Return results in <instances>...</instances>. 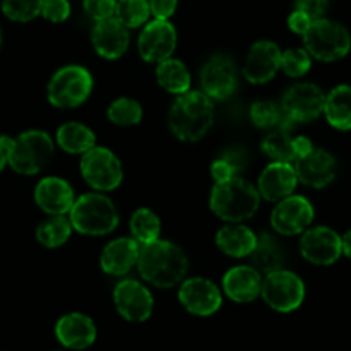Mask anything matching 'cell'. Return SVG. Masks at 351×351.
I'll use <instances>...</instances> for the list:
<instances>
[{
	"label": "cell",
	"instance_id": "cell-36",
	"mask_svg": "<svg viewBox=\"0 0 351 351\" xmlns=\"http://www.w3.org/2000/svg\"><path fill=\"white\" fill-rule=\"evenodd\" d=\"M43 0H2V11L11 21L28 23L42 14Z\"/></svg>",
	"mask_w": 351,
	"mask_h": 351
},
{
	"label": "cell",
	"instance_id": "cell-4",
	"mask_svg": "<svg viewBox=\"0 0 351 351\" xmlns=\"http://www.w3.org/2000/svg\"><path fill=\"white\" fill-rule=\"evenodd\" d=\"M258 205V190L239 176L226 183H215L212 188L210 208L222 221L241 222L252 219Z\"/></svg>",
	"mask_w": 351,
	"mask_h": 351
},
{
	"label": "cell",
	"instance_id": "cell-12",
	"mask_svg": "<svg viewBox=\"0 0 351 351\" xmlns=\"http://www.w3.org/2000/svg\"><path fill=\"white\" fill-rule=\"evenodd\" d=\"M313 207L305 197L289 195L278 202L271 214L272 229L279 234L295 236L305 232L313 221Z\"/></svg>",
	"mask_w": 351,
	"mask_h": 351
},
{
	"label": "cell",
	"instance_id": "cell-29",
	"mask_svg": "<svg viewBox=\"0 0 351 351\" xmlns=\"http://www.w3.org/2000/svg\"><path fill=\"white\" fill-rule=\"evenodd\" d=\"M155 76H157L158 84L164 88L165 92L174 93V95H183V93L190 92V71L186 69V66L181 60L165 59L158 62Z\"/></svg>",
	"mask_w": 351,
	"mask_h": 351
},
{
	"label": "cell",
	"instance_id": "cell-19",
	"mask_svg": "<svg viewBox=\"0 0 351 351\" xmlns=\"http://www.w3.org/2000/svg\"><path fill=\"white\" fill-rule=\"evenodd\" d=\"M298 181L310 188H326L336 178V158L322 148H315L295 162Z\"/></svg>",
	"mask_w": 351,
	"mask_h": 351
},
{
	"label": "cell",
	"instance_id": "cell-25",
	"mask_svg": "<svg viewBox=\"0 0 351 351\" xmlns=\"http://www.w3.org/2000/svg\"><path fill=\"white\" fill-rule=\"evenodd\" d=\"M262 274L248 265H238L229 269L222 279L226 295L238 303L253 302L262 291Z\"/></svg>",
	"mask_w": 351,
	"mask_h": 351
},
{
	"label": "cell",
	"instance_id": "cell-47",
	"mask_svg": "<svg viewBox=\"0 0 351 351\" xmlns=\"http://www.w3.org/2000/svg\"><path fill=\"white\" fill-rule=\"evenodd\" d=\"M0 43H2V33H0Z\"/></svg>",
	"mask_w": 351,
	"mask_h": 351
},
{
	"label": "cell",
	"instance_id": "cell-44",
	"mask_svg": "<svg viewBox=\"0 0 351 351\" xmlns=\"http://www.w3.org/2000/svg\"><path fill=\"white\" fill-rule=\"evenodd\" d=\"M222 158H226L236 171L241 172L246 167V162H248V154L241 147H232L222 154Z\"/></svg>",
	"mask_w": 351,
	"mask_h": 351
},
{
	"label": "cell",
	"instance_id": "cell-35",
	"mask_svg": "<svg viewBox=\"0 0 351 351\" xmlns=\"http://www.w3.org/2000/svg\"><path fill=\"white\" fill-rule=\"evenodd\" d=\"M107 117L117 126H134L143 117L141 106L133 99H117L110 104L107 110Z\"/></svg>",
	"mask_w": 351,
	"mask_h": 351
},
{
	"label": "cell",
	"instance_id": "cell-41",
	"mask_svg": "<svg viewBox=\"0 0 351 351\" xmlns=\"http://www.w3.org/2000/svg\"><path fill=\"white\" fill-rule=\"evenodd\" d=\"M210 172H212V178H214L215 183H226V181L232 180V178H238V174H239V172L236 171V169L222 157L217 158V160L212 164Z\"/></svg>",
	"mask_w": 351,
	"mask_h": 351
},
{
	"label": "cell",
	"instance_id": "cell-31",
	"mask_svg": "<svg viewBox=\"0 0 351 351\" xmlns=\"http://www.w3.org/2000/svg\"><path fill=\"white\" fill-rule=\"evenodd\" d=\"M130 229L133 239H136L140 245H150V243L157 241L158 236H160L162 224L157 214L152 212L150 208H138L131 215Z\"/></svg>",
	"mask_w": 351,
	"mask_h": 351
},
{
	"label": "cell",
	"instance_id": "cell-9",
	"mask_svg": "<svg viewBox=\"0 0 351 351\" xmlns=\"http://www.w3.org/2000/svg\"><path fill=\"white\" fill-rule=\"evenodd\" d=\"M81 174L95 190L112 191L123 181V165L109 148L93 147L81 158Z\"/></svg>",
	"mask_w": 351,
	"mask_h": 351
},
{
	"label": "cell",
	"instance_id": "cell-17",
	"mask_svg": "<svg viewBox=\"0 0 351 351\" xmlns=\"http://www.w3.org/2000/svg\"><path fill=\"white\" fill-rule=\"evenodd\" d=\"M281 53L279 47L269 40L253 43L243 66L246 80L253 84L269 83L281 69Z\"/></svg>",
	"mask_w": 351,
	"mask_h": 351
},
{
	"label": "cell",
	"instance_id": "cell-27",
	"mask_svg": "<svg viewBox=\"0 0 351 351\" xmlns=\"http://www.w3.org/2000/svg\"><path fill=\"white\" fill-rule=\"evenodd\" d=\"M250 258H252V267L255 271L267 276L271 272L281 271L286 256L281 243L274 236L263 232V234L256 236V245Z\"/></svg>",
	"mask_w": 351,
	"mask_h": 351
},
{
	"label": "cell",
	"instance_id": "cell-20",
	"mask_svg": "<svg viewBox=\"0 0 351 351\" xmlns=\"http://www.w3.org/2000/svg\"><path fill=\"white\" fill-rule=\"evenodd\" d=\"M298 184L295 165L288 162H272L258 178V193L269 202H281L289 197Z\"/></svg>",
	"mask_w": 351,
	"mask_h": 351
},
{
	"label": "cell",
	"instance_id": "cell-3",
	"mask_svg": "<svg viewBox=\"0 0 351 351\" xmlns=\"http://www.w3.org/2000/svg\"><path fill=\"white\" fill-rule=\"evenodd\" d=\"M0 145L8 155V164L25 176L42 171L53 155L52 138L40 130L25 131L18 138L0 136Z\"/></svg>",
	"mask_w": 351,
	"mask_h": 351
},
{
	"label": "cell",
	"instance_id": "cell-45",
	"mask_svg": "<svg viewBox=\"0 0 351 351\" xmlns=\"http://www.w3.org/2000/svg\"><path fill=\"white\" fill-rule=\"evenodd\" d=\"M341 250H343V253L348 258H351V231L344 232L341 236Z\"/></svg>",
	"mask_w": 351,
	"mask_h": 351
},
{
	"label": "cell",
	"instance_id": "cell-5",
	"mask_svg": "<svg viewBox=\"0 0 351 351\" xmlns=\"http://www.w3.org/2000/svg\"><path fill=\"white\" fill-rule=\"evenodd\" d=\"M73 229L86 236H104L119 224V214L112 202L100 193L81 195L69 210Z\"/></svg>",
	"mask_w": 351,
	"mask_h": 351
},
{
	"label": "cell",
	"instance_id": "cell-38",
	"mask_svg": "<svg viewBox=\"0 0 351 351\" xmlns=\"http://www.w3.org/2000/svg\"><path fill=\"white\" fill-rule=\"evenodd\" d=\"M117 0H83V9L93 21L114 18Z\"/></svg>",
	"mask_w": 351,
	"mask_h": 351
},
{
	"label": "cell",
	"instance_id": "cell-28",
	"mask_svg": "<svg viewBox=\"0 0 351 351\" xmlns=\"http://www.w3.org/2000/svg\"><path fill=\"white\" fill-rule=\"evenodd\" d=\"M327 123L339 131L351 130V86L339 84L330 90L324 106Z\"/></svg>",
	"mask_w": 351,
	"mask_h": 351
},
{
	"label": "cell",
	"instance_id": "cell-2",
	"mask_svg": "<svg viewBox=\"0 0 351 351\" xmlns=\"http://www.w3.org/2000/svg\"><path fill=\"white\" fill-rule=\"evenodd\" d=\"M214 116V104L204 92H186L172 104L169 128L180 140L198 141L212 128Z\"/></svg>",
	"mask_w": 351,
	"mask_h": 351
},
{
	"label": "cell",
	"instance_id": "cell-7",
	"mask_svg": "<svg viewBox=\"0 0 351 351\" xmlns=\"http://www.w3.org/2000/svg\"><path fill=\"white\" fill-rule=\"evenodd\" d=\"M92 88L93 77L90 71L83 66H66L52 76L47 88V97L57 109H74L90 97Z\"/></svg>",
	"mask_w": 351,
	"mask_h": 351
},
{
	"label": "cell",
	"instance_id": "cell-16",
	"mask_svg": "<svg viewBox=\"0 0 351 351\" xmlns=\"http://www.w3.org/2000/svg\"><path fill=\"white\" fill-rule=\"evenodd\" d=\"M180 302L193 315L208 317L222 305V295L217 286L204 278H191L181 285Z\"/></svg>",
	"mask_w": 351,
	"mask_h": 351
},
{
	"label": "cell",
	"instance_id": "cell-24",
	"mask_svg": "<svg viewBox=\"0 0 351 351\" xmlns=\"http://www.w3.org/2000/svg\"><path fill=\"white\" fill-rule=\"evenodd\" d=\"M140 243L133 238H117L104 248L100 255V267L106 274L124 276L138 263Z\"/></svg>",
	"mask_w": 351,
	"mask_h": 351
},
{
	"label": "cell",
	"instance_id": "cell-30",
	"mask_svg": "<svg viewBox=\"0 0 351 351\" xmlns=\"http://www.w3.org/2000/svg\"><path fill=\"white\" fill-rule=\"evenodd\" d=\"M57 143L67 154H86L95 147V133L81 123H66L57 131Z\"/></svg>",
	"mask_w": 351,
	"mask_h": 351
},
{
	"label": "cell",
	"instance_id": "cell-42",
	"mask_svg": "<svg viewBox=\"0 0 351 351\" xmlns=\"http://www.w3.org/2000/svg\"><path fill=\"white\" fill-rule=\"evenodd\" d=\"M148 4H150L152 16L162 21H169V18L178 9V0H148Z\"/></svg>",
	"mask_w": 351,
	"mask_h": 351
},
{
	"label": "cell",
	"instance_id": "cell-8",
	"mask_svg": "<svg viewBox=\"0 0 351 351\" xmlns=\"http://www.w3.org/2000/svg\"><path fill=\"white\" fill-rule=\"evenodd\" d=\"M260 295L271 308L288 313L298 308L305 300V285L295 272L281 269L265 276Z\"/></svg>",
	"mask_w": 351,
	"mask_h": 351
},
{
	"label": "cell",
	"instance_id": "cell-46",
	"mask_svg": "<svg viewBox=\"0 0 351 351\" xmlns=\"http://www.w3.org/2000/svg\"><path fill=\"white\" fill-rule=\"evenodd\" d=\"M5 164H8V155H5L4 147L0 145V171L5 167Z\"/></svg>",
	"mask_w": 351,
	"mask_h": 351
},
{
	"label": "cell",
	"instance_id": "cell-23",
	"mask_svg": "<svg viewBox=\"0 0 351 351\" xmlns=\"http://www.w3.org/2000/svg\"><path fill=\"white\" fill-rule=\"evenodd\" d=\"M74 191L60 178H43L35 188V202L49 215H64L73 208Z\"/></svg>",
	"mask_w": 351,
	"mask_h": 351
},
{
	"label": "cell",
	"instance_id": "cell-21",
	"mask_svg": "<svg viewBox=\"0 0 351 351\" xmlns=\"http://www.w3.org/2000/svg\"><path fill=\"white\" fill-rule=\"evenodd\" d=\"M92 43L104 59H119L130 47V29L116 18L104 19L93 26Z\"/></svg>",
	"mask_w": 351,
	"mask_h": 351
},
{
	"label": "cell",
	"instance_id": "cell-1",
	"mask_svg": "<svg viewBox=\"0 0 351 351\" xmlns=\"http://www.w3.org/2000/svg\"><path fill=\"white\" fill-rule=\"evenodd\" d=\"M136 265L145 281L167 289L184 279L188 256L176 243L157 239L150 245H141Z\"/></svg>",
	"mask_w": 351,
	"mask_h": 351
},
{
	"label": "cell",
	"instance_id": "cell-22",
	"mask_svg": "<svg viewBox=\"0 0 351 351\" xmlns=\"http://www.w3.org/2000/svg\"><path fill=\"white\" fill-rule=\"evenodd\" d=\"M56 336L60 344L71 350H84L97 339L95 322L80 312L67 313L56 324Z\"/></svg>",
	"mask_w": 351,
	"mask_h": 351
},
{
	"label": "cell",
	"instance_id": "cell-15",
	"mask_svg": "<svg viewBox=\"0 0 351 351\" xmlns=\"http://www.w3.org/2000/svg\"><path fill=\"white\" fill-rule=\"evenodd\" d=\"M303 258L315 265H330L341 256V236L326 226L308 228L300 239Z\"/></svg>",
	"mask_w": 351,
	"mask_h": 351
},
{
	"label": "cell",
	"instance_id": "cell-10",
	"mask_svg": "<svg viewBox=\"0 0 351 351\" xmlns=\"http://www.w3.org/2000/svg\"><path fill=\"white\" fill-rule=\"evenodd\" d=\"M324 106L326 95L313 83L293 84L281 102L286 123L291 126L295 123H308L317 119L324 112Z\"/></svg>",
	"mask_w": 351,
	"mask_h": 351
},
{
	"label": "cell",
	"instance_id": "cell-18",
	"mask_svg": "<svg viewBox=\"0 0 351 351\" xmlns=\"http://www.w3.org/2000/svg\"><path fill=\"white\" fill-rule=\"evenodd\" d=\"M291 126L289 124H282V126L269 130L262 141V150L265 152L269 158L274 162H288V164H295L298 158L308 154L313 148L312 141L305 136L293 138L289 134Z\"/></svg>",
	"mask_w": 351,
	"mask_h": 351
},
{
	"label": "cell",
	"instance_id": "cell-40",
	"mask_svg": "<svg viewBox=\"0 0 351 351\" xmlns=\"http://www.w3.org/2000/svg\"><path fill=\"white\" fill-rule=\"evenodd\" d=\"M327 8H329V0H295V9L305 12L313 21L322 18Z\"/></svg>",
	"mask_w": 351,
	"mask_h": 351
},
{
	"label": "cell",
	"instance_id": "cell-34",
	"mask_svg": "<svg viewBox=\"0 0 351 351\" xmlns=\"http://www.w3.org/2000/svg\"><path fill=\"white\" fill-rule=\"evenodd\" d=\"M250 117H252V123L256 128H262V130H274V128L282 126V124H288L285 119V112H282L281 106L269 102V100L253 104L252 109H250Z\"/></svg>",
	"mask_w": 351,
	"mask_h": 351
},
{
	"label": "cell",
	"instance_id": "cell-32",
	"mask_svg": "<svg viewBox=\"0 0 351 351\" xmlns=\"http://www.w3.org/2000/svg\"><path fill=\"white\" fill-rule=\"evenodd\" d=\"M73 232V224L64 215H52L50 219L43 221L36 229V239L47 248H59Z\"/></svg>",
	"mask_w": 351,
	"mask_h": 351
},
{
	"label": "cell",
	"instance_id": "cell-37",
	"mask_svg": "<svg viewBox=\"0 0 351 351\" xmlns=\"http://www.w3.org/2000/svg\"><path fill=\"white\" fill-rule=\"evenodd\" d=\"M312 67V56L305 49H289L281 53V69L289 77H302Z\"/></svg>",
	"mask_w": 351,
	"mask_h": 351
},
{
	"label": "cell",
	"instance_id": "cell-13",
	"mask_svg": "<svg viewBox=\"0 0 351 351\" xmlns=\"http://www.w3.org/2000/svg\"><path fill=\"white\" fill-rule=\"evenodd\" d=\"M176 45H178V32L174 25L162 19H154L145 25L138 38V52L147 62L158 64L165 59H171Z\"/></svg>",
	"mask_w": 351,
	"mask_h": 351
},
{
	"label": "cell",
	"instance_id": "cell-14",
	"mask_svg": "<svg viewBox=\"0 0 351 351\" xmlns=\"http://www.w3.org/2000/svg\"><path fill=\"white\" fill-rule=\"evenodd\" d=\"M114 305L130 322H145L154 312V298L148 288L134 279H124L114 289Z\"/></svg>",
	"mask_w": 351,
	"mask_h": 351
},
{
	"label": "cell",
	"instance_id": "cell-39",
	"mask_svg": "<svg viewBox=\"0 0 351 351\" xmlns=\"http://www.w3.org/2000/svg\"><path fill=\"white\" fill-rule=\"evenodd\" d=\"M42 16L50 23H64L71 16L69 0H43Z\"/></svg>",
	"mask_w": 351,
	"mask_h": 351
},
{
	"label": "cell",
	"instance_id": "cell-11",
	"mask_svg": "<svg viewBox=\"0 0 351 351\" xmlns=\"http://www.w3.org/2000/svg\"><path fill=\"white\" fill-rule=\"evenodd\" d=\"M200 84L210 100H226L236 92L238 73L234 60L226 53H215L200 71Z\"/></svg>",
	"mask_w": 351,
	"mask_h": 351
},
{
	"label": "cell",
	"instance_id": "cell-26",
	"mask_svg": "<svg viewBox=\"0 0 351 351\" xmlns=\"http://www.w3.org/2000/svg\"><path fill=\"white\" fill-rule=\"evenodd\" d=\"M215 245L222 253L234 258L252 255L256 245V234L246 226L239 222H231L229 226L222 228L215 236Z\"/></svg>",
	"mask_w": 351,
	"mask_h": 351
},
{
	"label": "cell",
	"instance_id": "cell-6",
	"mask_svg": "<svg viewBox=\"0 0 351 351\" xmlns=\"http://www.w3.org/2000/svg\"><path fill=\"white\" fill-rule=\"evenodd\" d=\"M305 50L322 62H334L348 56L351 49L350 32L341 23L320 18L303 35Z\"/></svg>",
	"mask_w": 351,
	"mask_h": 351
},
{
	"label": "cell",
	"instance_id": "cell-43",
	"mask_svg": "<svg viewBox=\"0 0 351 351\" xmlns=\"http://www.w3.org/2000/svg\"><path fill=\"white\" fill-rule=\"evenodd\" d=\"M312 23L313 19L310 18V16H306L305 12L295 9L288 18V28L291 29L293 33H296V35H305Z\"/></svg>",
	"mask_w": 351,
	"mask_h": 351
},
{
	"label": "cell",
	"instance_id": "cell-33",
	"mask_svg": "<svg viewBox=\"0 0 351 351\" xmlns=\"http://www.w3.org/2000/svg\"><path fill=\"white\" fill-rule=\"evenodd\" d=\"M152 16L148 0H117L114 18L128 29L140 28Z\"/></svg>",
	"mask_w": 351,
	"mask_h": 351
}]
</instances>
